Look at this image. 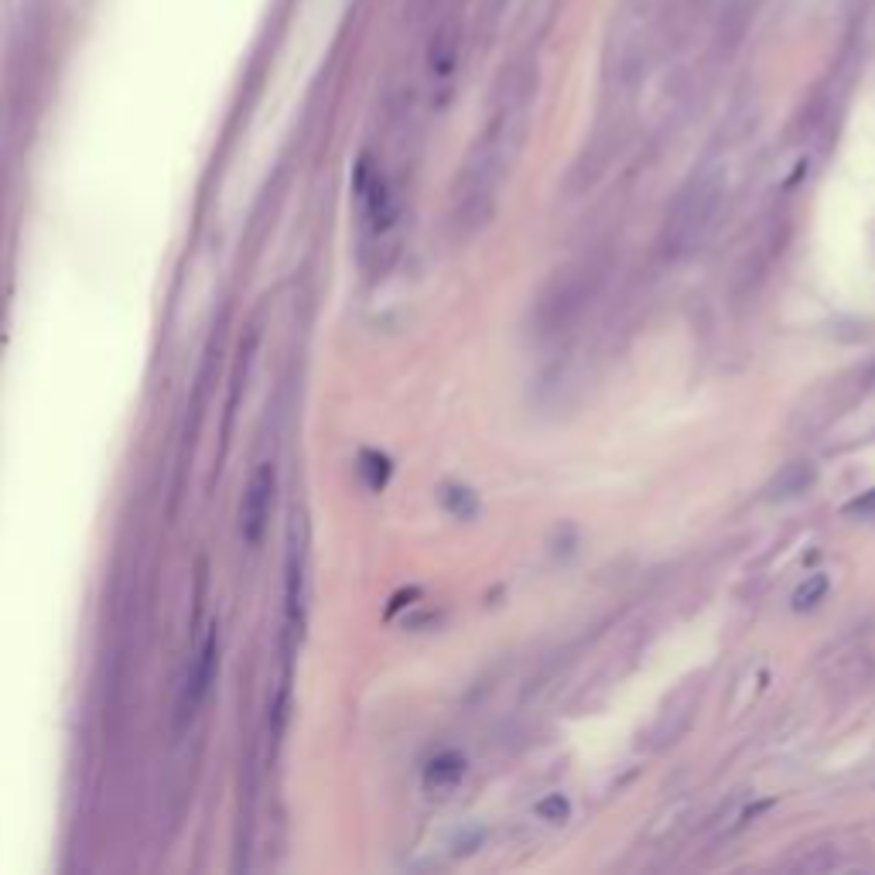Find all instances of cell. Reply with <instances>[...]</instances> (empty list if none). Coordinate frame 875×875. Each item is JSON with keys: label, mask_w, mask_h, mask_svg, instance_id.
<instances>
[{"label": "cell", "mask_w": 875, "mask_h": 875, "mask_svg": "<svg viewBox=\"0 0 875 875\" xmlns=\"http://www.w3.org/2000/svg\"><path fill=\"white\" fill-rule=\"evenodd\" d=\"M722 199H725V182L715 171L694 178V182L684 188V195L677 199V206L667 216V226H664V247L670 257H688V253L705 247V240L718 223V212H722Z\"/></svg>", "instance_id": "6da1fadb"}, {"label": "cell", "mask_w": 875, "mask_h": 875, "mask_svg": "<svg viewBox=\"0 0 875 875\" xmlns=\"http://www.w3.org/2000/svg\"><path fill=\"white\" fill-rule=\"evenodd\" d=\"M216 667H219V633H216V626H209L206 636H202V643H199V650H195L192 664H188L182 694H178V725H188L195 715H199V708L206 705L212 681H216Z\"/></svg>", "instance_id": "7a4b0ae2"}, {"label": "cell", "mask_w": 875, "mask_h": 875, "mask_svg": "<svg viewBox=\"0 0 875 875\" xmlns=\"http://www.w3.org/2000/svg\"><path fill=\"white\" fill-rule=\"evenodd\" d=\"M305 568V517H294L288 534V564H284V623H288L291 640H298L301 629H305Z\"/></svg>", "instance_id": "3957f363"}, {"label": "cell", "mask_w": 875, "mask_h": 875, "mask_svg": "<svg viewBox=\"0 0 875 875\" xmlns=\"http://www.w3.org/2000/svg\"><path fill=\"white\" fill-rule=\"evenodd\" d=\"M274 493H277V472L271 462H260L253 469V476L243 489L240 503V537L247 547H257L267 534V520L274 510Z\"/></svg>", "instance_id": "277c9868"}, {"label": "cell", "mask_w": 875, "mask_h": 875, "mask_svg": "<svg viewBox=\"0 0 875 875\" xmlns=\"http://www.w3.org/2000/svg\"><path fill=\"white\" fill-rule=\"evenodd\" d=\"M465 776V756L462 752H438L428 766H424V787L431 793H448L459 787Z\"/></svg>", "instance_id": "5b68a950"}, {"label": "cell", "mask_w": 875, "mask_h": 875, "mask_svg": "<svg viewBox=\"0 0 875 875\" xmlns=\"http://www.w3.org/2000/svg\"><path fill=\"white\" fill-rule=\"evenodd\" d=\"M811 482H814V469H811V465H807V462H793V465H787V469H783L780 476L770 482V489H766V493H770V500H790V496L807 493V486H811Z\"/></svg>", "instance_id": "8992f818"}, {"label": "cell", "mask_w": 875, "mask_h": 875, "mask_svg": "<svg viewBox=\"0 0 875 875\" xmlns=\"http://www.w3.org/2000/svg\"><path fill=\"white\" fill-rule=\"evenodd\" d=\"M824 595H828V578H824V575H807V582L793 592V609H797V612L814 609Z\"/></svg>", "instance_id": "52a82bcc"}, {"label": "cell", "mask_w": 875, "mask_h": 875, "mask_svg": "<svg viewBox=\"0 0 875 875\" xmlns=\"http://www.w3.org/2000/svg\"><path fill=\"white\" fill-rule=\"evenodd\" d=\"M441 503H445L448 510H452L455 517H462V520H469L472 513H476V496H472L469 489H462V486H448L445 493H441Z\"/></svg>", "instance_id": "ba28073f"}, {"label": "cell", "mask_w": 875, "mask_h": 875, "mask_svg": "<svg viewBox=\"0 0 875 875\" xmlns=\"http://www.w3.org/2000/svg\"><path fill=\"white\" fill-rule=\"evenodd\" d=\"M363 476L370 482V489H383L390 479V462L383 459L380 452H366L363 455Z\"/></svg>", "instance_id": "9c48e42d"}, {"label": "cell", "mask_w": 875, "mask_h": 875, "mask_svg": "<svg viewBox=\"0 0 875 875\" xmlns=\"http://www.w3.org/2000/svg\"><path fill=\"white\" fill-rule=\"evenodd\" d=\"M431 69H435L438 79L452 76V69H455V42H448V38H438V45L431 48Z\"/></svg>", "instance_id": "30bf717a"}, {"label": "cell", "mask_w": 875, "mask_h": 875, "mask_svg": "<svg viewBox=\"0 0 875 875\" xmlns=\"http://www.w3.org/2000/svg\"><path fill=\"white\" fill-rule=\"evenodd\" d=\"M537 814H541L544 821H564V817H568V800H564L561 793H551V797H544L541 804H537Z\"/></svg>", "instance_id": "8fae6325"}, {"label": "cell", "mask_w": 875, "mask_h": 875, "mask_svg": "<svg viewBox=\"0 0 875 875\" xmlns=\"http://www.w3.org/2000/svg\"><path fill=\"white\" fill-rule=\"evenodd\" d=\"M875 510V489H869L865 496H858L855 503H848V513H872Z\"/></svg>", "instance_id": "7c38bea8"}]
</instances>
